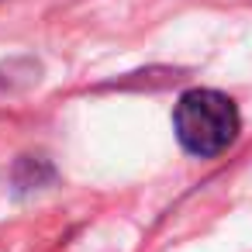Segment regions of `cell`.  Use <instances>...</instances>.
I'll return each mask as SVG.
<instances>
[{
	"label": "cell",
	"mask_w": 252,
	"mask_h": 252,
	"mask_svg": "<svg viewBox=\"0 0 252 252\" xmlns=\"http://www.w3.org/2000/svg\"><path fill=\"white\" fill-rule=\"evenodd\" d=\"M173 128L190 156H221L238 135V107L218 90H187L176 100Z\"/></svg>",
	"instance_id": "obj_1"
}]
</instances>
